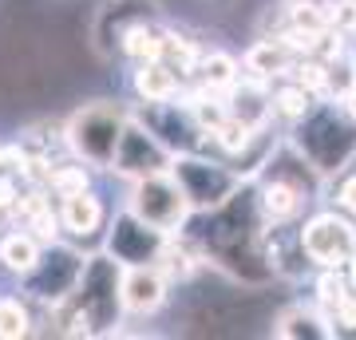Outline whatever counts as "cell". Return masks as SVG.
I'll return each instance as SVG.
<instances>
[{
  "label": "cell",
  "mask_w": 356,
  "mask_h": 340,
  "mask_svg": "<svg viewBox=\"0 0 356 340\" xmlns=\"http://www.w3.org/2000/svg\"><path fill=\"white\" fill-rule=\"evenodd\" d=\"M0 337H28V309L20 301H0Z\"/></svg>",
  "instance_id": "cell-20"
},
{
  "label": "cell",
  "mask_w": 356,
  "mask_h": 340,
  "mask_svg": "<svg viewBox=\"0 0 356 340\" xmlns=\"http://www.w3.org/2000/svg\"><path fill=\"white\" fill-rule=\"evenodd\" d=\"M135 91H139L147 103L175 99L178 72H175V67H166L163 60H147V63H139V72H135Z\"/></svg>",
  "instance_id": "cell-14"
},
{
  "label": "cell",
  "mask_w": 356,
  "mask_h": 340,
  "mask_svg": "<svg viewBox=\"0 0 356 340\" xmlns=\"http://www.w3.org/2000/svg\"><path fill=\"white\" fill-rule=\"evenodd\" d=\"M163 253V229L143 222L135 210L115 218L111 226V257L119 265H151Z\"/></svg>",
  "instance_id": "cell-11"
},
{
  "label": "cell",
  "mask_w": 356,
  "mask_h": 340,
  "mask_svg": "<svg viewBox=\"0 0 356 340\" xmlns=\"http://www.w3.org/2000/svg\"><path fill=\"white\" fill-rule=\"evenodd\" d=\"M313 99H317L313 91H305L301 83H289V88H281L277 95H273V111H281L285 119H293V123H297V119L313 107Z\"/></svg>",
  "instance_id": "cell-19"
},
{
  "label": "cell",
  "mask_w": 356,
  "mask_h": 340,
  "mask_svg": "<svg viewBox=\"0 0 356 340\" xmlns=\"http://www.w3.org/2000/svg\"><path fill=\"white\" fill-rule=\"evenodd\" d=\"M170 175L182 186L191 210H214V206H222L234 190L242 186V178L234 175L229 166L198 159V154H178L175 163H170Z\"/></svg>",
  "instance_id": "cell-3"
},
{
  "label": "cell",
  "mask_w": 356,
  "mask_h": 340,
  "mask_svg": "<svg viewBox=\"0 0 356 340\" xmlns=\"http://www.w3.org/2000/svg\"><path fill=\"white\" fill-rule=\"evenodd\" d=\"M51 182L64 190V198H67V194H76V190H83V175H76V170H64V175H56Z\"/></svg>",
  "instance_id": "cell-22"
},
{
  "label": "cell",
  "mask_w": 356,
  "mask_h": 340,
  "mask_svg": "<svg viewBox=\"0 0 356 340\" xmlns=\"http://www.w3.org/2000/svg\"><path fill=\"white\" fill-rule=\"evenodd\" d=\"M273 337L297 340V337H332L329 316L317 313V309H305V305H293L273 321Z\"/></svg>",
  "instance_id": "cell-13"
},
{
  "label": "cell",
  "mask_w": 356,
  "mask_h": 340,
  "mask_svg": "<svg viewBox=\"0 0 356 340\" xmlns=\"http://www.w3.org/2000/svg\"><path fill=\"white\" fill-rule=\"evenodd\" d=\"M83 261L72 250H51L44 257H36V265L28 269V293L40 301H67L72 289L79 285Z\"/></svg>",
  "instance_id": "cell-10"
},
{
  "label": "cell",
  "mask_w": 356,
  "mask_h": 340,
  "mask_svg": "<svg viewBox=\"0 0 356 340\" xmlns=\"http://www.w3.org/2000/svg\"><path fill=\"white\" fill-rule=\"evenodd\" d=\"M0 257H4V265H8V269L28 273V269L36 265L40 250H36V241L28 238V234H13V238H4V245H0Z\"/></svg>",
  "instance_id": "cell-18"
},
{
  "label": "cell",
  "mask_w": 356,
  "mask_h": 340,
  "mask_svg": "<svg viewBox=\"0 0 356 340\" xmlns=\"http://www.w3.org/2000/svg\"><path fill=\"white\" fill-rule=\"evenodd\" d=\"M166 301V273L154 265H127L123 273V309L127 313H154Z\"/></svg>",
  "instance_id": "cell-12"
},
{
  "label": "cell",
  "mask_w": 356,
  "mask_h": 340,
  "mask_svg": "<svg viewBox=\"0 0 356 340\" xmlns=\"http://www.w3.org/2000/svg\"><path fill=\"white\" fill-rule=\"evenodd\" d=\"M348 269H353V285H356V257H353V265H348Z\"/></svg>",
  "instance_id": "cell-24"
},
{
  "label": "cell",
  "mask_w": 356,
  "mask_h": 340,
  "mask_svg": "<svg viewBox=\"0 0 356 340\" xmlns=\"http://www.w3.org/2000/svg\"><path fill=\"white\" fill-rule=\"evenodd\" d=\"M245 67H250L257 79H277L293 67L289 48H285L281 40H257L254 48L245 51Z\"/></svg>",
  "instance_id": "cell-16"
},
{
  "label": "cell",
  "mask_w": 356,
  "mask_h": 340,
  "mask_svg": "<svg viewBox=\"0 0 356 340\" xmlns=\"http://www.w3.org/2000/svg\"><path fill=\"white\" fill-rule=\"evenodd\" d=\"M159 16V4L154 0H107L95 16V28H91V40H95V51L99 56H111L115 48H123V36L139 24H154Z\"/></svg>",
  "instance_id": "cell-9"
},
{
  "label": "cell",
  "mask_w": 356,
  "mask_h": 340,
  "mask_svg": "<svg viewBox=\"0 0 356 340\" xmlns=\"http://www.w3.org/2000/svg\"><path fill=\"white\" fill-rule=\"evenodd\" d=\"M202 83L210 91H229L234 83H238V63L229 60L226 51L206 56V60H202Z\"/></svg>",
  "instance_id": "cell-17"
},
{
  "label": "cell",
  "mask_w": 356,
  "mask_h": 340,
  "mask_svg": "<svg viewBox=\"0 0 356 340\" xmlns=\"http://www.w3.org/2000/svg\"><path fill=\"white\" fill-rule=\"evenodd\" d=\"M143 127L154 131V135H159V139H163L175 154H198L206 147V139H210V131L194 119V111L175 107L170 99H166V103H147Z\"/></svg>",
  "instance_id": "cell-8"
},
{
  "label": "cell",
  "mask_w": 356,
  "mask_h": 340,
  "mask_svg": "<svg viewBox=\"0 0 356 340\" xmlns=\"http://www.w3.org/2000/svg\"><path fill=\"white\" fill-rule=\"evenodd\" d=\"M99 222H103V206H99L95 194L76 190V194H67V198H64V226L72 229V234L91 238V234L99 229Z\"/></svg>",
  "instance_id": "cell-15"
},
{
  "label": "cell",
  "mask_w": 356,
  "mask_h": 340,
  "mask_svg": "<svg viewBox=\"0 0 356 340\" xmlns=\"http://www.w3.org/2000/svg\"><path fill=\"white\" fill-rule=\"evenodd\" d=\"M293 147L317 166L321 175L344 170V163L356 154V119L344 107L332 103H313L293 131Z\"/></svg>",
  "instance_id": "cell-1"
},
{
  "label": "cell",
  "mask_w": 356,
  "mask_h": 340,
  "mask_svg": "<svg viewBox=\"0 0 356 340\" xmlns=\"http://www.w3.org/2000/svg\"><path fill=\"white\" fill-rule=\"evenodd\" d=\"M131 210L143 218V222H151L159 229H175L186 222L191 214V202L182 194V186L175 182V175H147L139 178V186L131 194Z\"/></svg>",
  "instance_id": "cell-6"
},
{
  "label": "cell",
  "mask_w": 356,
  "mask_h": 340,
  "mask_svg": "<svg viewBox=\"0 0 356 340\" xmlns=\"http://www.w3.org/2000/svg\"><path fill=\"white\" fill-rule=\"evenodd\" d=\"M337 206L348 210V214H356V175H348L341 182V190H337Z\"/></svg>",
  "instance_id": "cell-21"
},
{
  "label": "cell",
  "mask_w": 356,
  "mask_h": 340,
  "mask_svg": "<svg viewBox=\"0 0 356 340\" xmlns=\"http://www.w3.org/2000/svg\"><path fill=\"white\" fill-rule=\"evenodd\" d=\"M72 309H76V332H103L119 321L123 309V273L111 257H91L79 273V285L72 289Z\"/></svg>",
  "instance_id": "cell-2"
},
{
  "label": "cell",
  "mask_w": 356,
  "mask_h": 340,
  "mask_svg": "<svg viewBox=\"0 0 356 340\" xmlns=\"http://www.w3.org/2000/svg\"><path fill=\"white\" fill-rule=\"evenodd\" d=\"M301 245L317 269H348L356 257V226L337 210H321L301 226Z\"/></svg>",
  "instance_id": "cell-4"
},
{
  "label": "cell",
  "mask_w": 356,
  "mask_h": 340,
  "mask_svg": "<svg viewBox=\"0 0 356 340\" xmlns=\"http://www.w3.org/2000/svg\"><path fill=\"white\" fill-rule=\"evenodd\" d=\"M16 202V190L8 186V182H0V210H4V206H13Z\"/></svg>",
  "instance_id": "cell-23"
},
{
  "label": "cell",
  "mask_w": 356,
  "mask_h": 340,
  "mask_svg": "<svg viewBox=\"0 0 356 340\" xmlns=\"http://www.w3.org/2000/svg\"><path fill=\"white\" fill-rule=\"evenodd\" d=\"M123 127H127V115L119 111V107L99 103V107H83V111L72 115V123H67V139H72V147H76L88 163L111 166Z\"/></svg>",
  "instance_id": "cell-5"
},
{
  "label": "cell",
  "mask_w": 356,
  "mask_h": 340,
  "mask_svg": "<svg viewBox=\"0 0 356 340\" xmlns=\"http://www.w3.org/2000/svg\"><path fill=\"white\" fill-rule=\"evenodd\" d=\"M170 163H175V151L154 131H147L143 123L127 119L123 135H119V147H115V159H111L115 170L119 175H131V178H147V175L170 170Z\"/></svg>",
  "instance_id": "cell-7"
}]
</instances>
